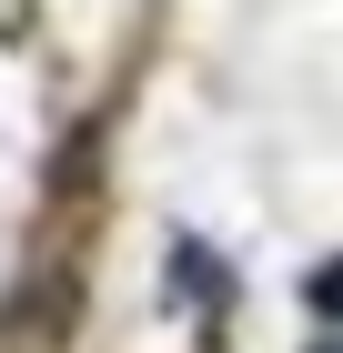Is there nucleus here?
Returning <instances> with one entry per match:
<instances>
[{"label": "nucleus", "mask_w": 343, "mask_h": 353, "mask_svg": "<svg viewBox=\"0 0 343 353\" xmlns=\"http://www.w3.org/2000/svg\"><path fill=\"white\" fill-rule=\"evenodd\" d=\"M172 283H182V293L202 303V313L222 303V272H212V252H202V243H182V252H172Z\"/></svg>", "instance_id": "1"}, {"label": "nucleus", "mask_w": 343, "mask_h": 353, "mask_svg": "<svg viewBox=\"0 0 343 353\" xmlns=\"http://www.w3.org/2000/svg\"><path fill=\"white\" fill-rule=\"evenodd\" d=\"M313 303H323V313H343V263H323V272H313Z\"/></svg>", "instance_id": "2"}]
</instances>
